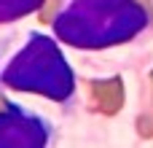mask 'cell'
<instances>
[{
	"label": "cell",
	"mask_w": 153,
	"mask_h": 148,
	"mask_svg": "<svg viewBox=\"0 0 153 148\" xmlns=\"http://www.w3.org/2000/svg\"><path fill=\"white\" fill-rule=\"evenodd\" d=\"M151 27L140 0H67L51 22L59 43L78 51H105L134 40Z\"/></svg>",
	"instance_id": "6da1fadb"
},
{
	"label": "cell",
	"mask_w": 153,
	"mask_h": 148,
	"mask_svg": "<svg viewBox=\"0 0 153 148\" xmlns=\"http://www.w3.org/2000/svg\"><path fill=\"white\" fill-rule=\"evenodd\" d=\"M0 86L51 102H70L75 94V73L56 38L30 30L22 49L0 67Z\"/></svg>",
	"instance_id": "7a4b0ae2"
},
{
	"label": "cell",
	"mask_w": 153,
	"mask_h": 148,
	"mask_svg": "<svg viewBox=\"0 0 153 148\" xmlns=\"http://www.w3.org/2000/svg\"><path fill=\"white\" fill-rule=\"evenodd\" d=\"M54 138V124L11 100L0 111V148H43Z\"/></svg>",
	"instance_id": "3957f363"
},
{
	"label": "cell",
	"mask_w": 153,
	"mask_h": 148,
	"mask_svg": "<svg viewBox=\"0 0 153 148\" xmlns=\"http://www.w3.org/2000/svg\"><path fill=\"white\" fill-rule=\"evenodd\" d=\"M46 0H0V24H13L35 11H40Z\"/></svg>",
	"instance_id": "277c9868"
}]
</instances>
